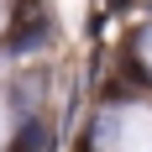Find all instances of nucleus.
Listing matches in <instances>:
<instances>
[{"label":"nucleus","mask_w":152,"mask_h":152,"mask_svg":"<svg viewBox=\"0 0 152 152\" xmlns=\"http://www.w3.org/2000/svg\"><path fill=\"white\" fill-rule=\"evenodd\" d=\"M37 147H42V126L26 121V126H21V137H16V152H37Z\"/></svg>","instance_id":"nucleus-1"}]
</instances>
